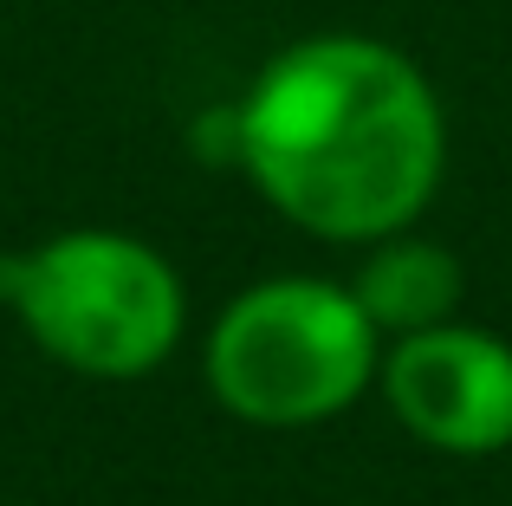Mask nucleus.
Segmentation results:
<instances>
[{
	"label": "nucleus",
	"mask_w": 512,
	"mask_h": 506,
	"mask_svg": "<svg viewBox=\"0 0 512 506\" xmlns=\"http://www.w3.org/2000/svg\"><path fill=\"white\" fill-rule=\"evenodd\" d=\"M234 163L318 241L402 234L441 189L448 117L428 72L370 33L279 46L234 104Z\"/></svg>",
	"instance_id": "obj_1"
},
{
	"label": "nucleus",
	"mask_w": 512,
	"mask_h": 506,
	"mask_svg": "<svg viewBox=\"0 0 512 506\" xmlns=\"http://www.w3.org/2000/svg\"><path fill=\"white\" fill-rule=\"evenodd\" d=\"M0 305L33 344L85 377H143L182 338V279L156 247L111 228H72L46 247L0 253Z\"/></svg>",
	"instance_id": "obj_2"
},
{
	"label": "nucleus",
	"mask_w": 512,
	"mask_h": 506,
	"mask_svg": "<svg viewBox=\"0 0 512 506\" xmlns=\"http://www.w3.org/2000/svg\"><path fill=\"white\" fill-rule=\"evenodd\" d=\"M376 338L357 292L331 279H266L240 292L208 338V383L234 416L299 429L350 409L376 377Z\"/></svg>",
	"instance_id": "obj_3"
},
{
	"label": "nucleus",
	"mask_w": 512,
	"mask_h": 506,
	"mask_svg": "<svg viewBox=\"0 0 512 506\" xmlns=\"http://www.w3.org/2000/svg\"><path fill=\"white\" fill-rule=\"evenodd\" d=\"M383 396L415 442L441 455H500L512 442V344L480 325H428L383 357Z\"/></svg>",
	"instance_id": "obj_4"
},
{
	"label": "nucleus",
	"mask_w": 512,
	"mask_h": 506,
	"mask_svg": "<svg viewBox=\"0 0 512 506\" xmlns=\"http://www.w3.org/2000/svg\"><path fill=\"white\" fill-rule=\"evenodd\" d=\"M357 305L376 331H428V325H448L454 305H461V260L435 241H415L409 228L370 241V260L357 273Z\"/></svg>",
	"instance_id": "obj_5"
}]
</instances>
